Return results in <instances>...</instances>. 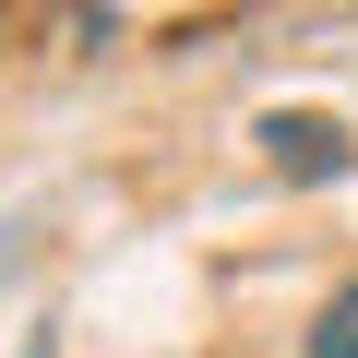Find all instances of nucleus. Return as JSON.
I'll return each instance as SVG.
<instances>
[{"label": "nucleus", "instance_id": "f257e3e1", "mask_svg": "<svg viewBox=\"0 0 358 358\" xmlns=\"http://www.w3.org/2000/svg\"><path fill=\"white\" fill-rule=\"evenodd\" d=\"M263 155H275L287 179H322V167H346V131L310 120V108H275V120H263Z\"/></svg>", "mask_w": 358, "mask_h": 358}, {"label": "nucleus", "instance_id": "f03ea898", "mask_svg": "<svg viewBox=\"0 0 358 358\" xmlns=\"http://www.w3.org/2000/svg\"><path fill=\"white\" fill-rule=\"evenodd\" d=\"M310 358H358V287H346V299H322V322H310Z\"/></svg>", "mask_w": 358, "mask_h": 358}]
</instances>
